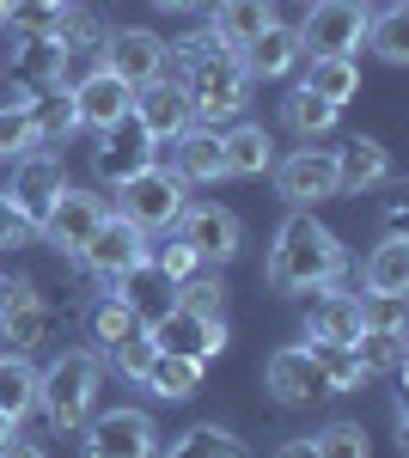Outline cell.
Segmentation results:
<instances>
[{
    "mask_svg": "<svg viewBox=\"0 0 409 458\" xmlns=\"http://www.w3.org/2000/svg\"><path fill=\"white\" fill-rule=\"evenodd\" d=\"M306 336L311 343H330V349H348L361 336V293H342L337 282L318 287V300L306 312Z\"/></svg>",
    "mask_w": 409,
    "mask_h": 458,
    "instance_id": "7402d4cb",
    "label": "cell"
},
{
    "mask_svg": "<svg viewBox=\"0 0 409 458\" xmlns=\"http://www.w3.org/2000/svg\"><path fill=\"white\" fill-rule=\"evenodd\" d=\"M31 6H68V0H31Z\"/></svg>",
    "mask_w": 409,
    "mask_h": 458,
    "instance_id": "816d5d0a",
    "label": "cell"
},
{
    "mask_svg": "<svg viewBox=\"0 0 409 458\" xmlns=\"http://www.w3.org/2000/svg\"><path fill=\"white\" fill-rule=\"evenodd\" d=\"M153 458H251V446H244L233 428L196 422V428H183L177 440H166V453H153Z\"/></svg>",
    "mask_w": 409,
    "mask_h": 458,
    "instance_id": "f546056e",
    "label": "cell"
},
{
    "mask_svg": "<svg viewBox=\"0 0 409 458\" xmlns=\"http://www.w3.org/2000/svg\"><path fill=\"white\" fill-rule=\"evenodd\" d=\"M269 458H318V453H311V434H306V440H281Z\"/></svg>",
    "mask_w": 409,
    "mask_h": 458,
    "instance_id": "bcb514c9",
    "label": "cell"
},
{
    "mask_svg": "<svg viewBox=\"0 0 409 458\" xmlns=\"http://www.w3.org/2000/svg\"><path fill=\"white\" fill-rule=\"evenodd\" d=\"M13 434H19V422H13V416H0V446H6Z\"/></svg>",
    "mask_w": 409,
    "mask_h": 458,
    "instance_id": "681fc988",
    "label": "cell"
},
{
    "mask_svg": "<svg viewBox=\"0 0 409 458\" xmlns=\"http://www.w3.org/2000/svg\"><path fill=\"white\" fill-rule=\"evenodd\" d=\"M300 86L318 92V98H330V105H348L361 92V62L354 55H306V80Z\"/></svg>",
    "mask_w": 409,
    "mask_h": 458,
    "instance_id": "d6a6232c",
    "label": "cell"
},
{
    "mask_svg": "<svg viewBox=\"0 0 409 458\" xmlns=\"http://www.w3.org/2000/svg\"><path fill=\"white\" fill-rule=\"evenodd\" d=\"M409 293H361V330H404Z\"/></svg>",
    "mask_w": 409,
    "mask_h": 458,
    "instance_id": "ab89813d",
    "label": "cell"
},
{
    "mask_svg": "<svg viewBox=\"0 0 409 458\" xmlns=\"http://www.w3.org/2000/svg\"><path fill=\"white\" fill-rule=\"evenodd\" d=\"M37 135H31V110L19 105H0V159H19V153H31Z\"/></svg>",
    "mask_w": 409,
    "mask_h": 458,
    "instance_id": "60d3db41",
    "label": "cell"
},
{
    "mask_svg": "<svg viewBox=\"0 0 409 458\" xmlns=\"http://www.w3.org/2000/svg\"><path fill=\"white\" fill-rule=\"evenodd\" d=\"M337 116H342V105H330V98H318V92H306V86H294L287 98H281V123L300 135V141H324L330 129H337Z\"/></svg>",
    "mask_w": 409,
    "mask_h": 458,
    "instance_id": "1f68e13d",
    "label": "cell"
},
{
    "mask_svg": "<svg viewBox=\"0 0 409 458\" xmlns=\"http://www.w3.org/2000/svg\"><path fill=\"white\" fill-rule=\"evenodd\" d=\"M361 282H367V293H409V239L404 233H385V239L367 250Z\"/></svg>",
    "mask_w": 409,
    "mask_h": 458,
    "instance_id": "4316f807",
    "label": "cell"
},
{
    "mask_svg": "<svg viewBox=\"0 0 409 458\" xmlns=\"http://www.w3.org/2000/svg\"><path fill=\"white\" fill-rule=\"evenodd\" d=\"M226 293H233V287H226V276L202 263L196 276H183V282H177V306H190V312H208V318H226Z\"/></svg>",
    "mask_w": 409,
    "mask_h": 458,
    "instance_id": "d590c367",
    "label": "cell"
},
{
    "mask_svg": "<svg viewBox=\"0 0 409 458\" xmlns=\"http://www.w3.org/2000/svg\"><path fill=\"white\" fill-rule=\"evenodd\" d=\"M166 73L183 86L190 98V123L202 129H220V123H239L244 105H251V73H244L239 49H226V37L214 25H196L177 43H166Z\"/></svg>",
    "mask_w": 409,
    "mask_h": 458,
    "instance_id": "6da1fadb",
    "label": "cell"
},
{
    "mask_svg": "<svg viewBox=\"0 0 409 458\" xmlns=\"http://www.w3.org/2000/svg\"><path fill=\"white\" fill-rule=\"evenodd\" d=\"M110 293H116L141 324H153V318H166L171 306H177V282H171L159 263H147V257H141L135 269H123V276L110 282Z\"/></svg>",
    "mask_w": 409,
    "mask_h": 458,
    "instance_id": "44dd1931",
    "label": "cell"
},
{
    "mask_svg": "<svg viewBox=\"0 0 409 458\" xmlns=\"http://www.w3.org/2000/svg\"><path fill=\"white\" fill-rule=\"evenodd\" d=\"M311 453L318 458H373V440L361 422H324L311 434Z\"/></svg>",
    "mask_w": 409,
    "mask_h": 458,
    "instance_id": "f35d334b",
    "label": "cell"
},
{
    "mask_svg": "<svg viewBox=\"0 0 409 458\" xmlns=\"http://www.w3.org/2000/svg\"><path fill=\"white\" fill-rule=\"evenodd\" d=\"M31 410H37V367H31V354H6V349H0V416L25 422Z\"/></svg>",
    "mask_w": 409,
    "mask_h": 458,
    "instance_id": "e575fe53",
    "label": "cell"
},
{
    "mask_svg": "<svg viewBox=\"0 0 409 458\" xmlns=\"http://www.w3.org/2000/svg\"><path fill=\"white\" fill-rule=\"evenodd\" d=\"M147 343L159 354H177V360H214L226 354V318H208V312H190V306H171L166 318L147 324Z\"/></svg>",
    "mask_w": 409,
    "mask_h": 458,
    "instance_id": "30bf717a",
    "label": "cell"
},
{
    "mask_svg": "<svg viewBox=\"0 0 409 458\" xmlns=\"http://www.w3.org/2000/svg\"><path fill=\"white\" fill-rule=\"evenodd\" d=\"M129 116H135L141 129H147L153 141L166 147L171 135H183V129H190V98H183V86H177L171 73H159V80L135 86V98H129Z\"/></svg>",
    "mask_w": 409,
    "mask_h": 458,
    "instance_id": "d6986e66",
    "label": "cell"
},
{
    "mask_svg": "<svg viewBox=\"0 0 409 458\" xmlns=\"http://www.w3.org/2000/svg\"><path fill=\"white\" fill-rule=\"evenodd\" d=\"M49 43L62 55V86H73L86 68L104 62V43H110V19H104L92 0H68L49 13Z\"/></svg>",
    "mask_w": 409,
    "mask_h": 458,
    "instance_id": "5b68a950",
    "label": "cell"
},
{
    "mask_svg": "<svg viewBox=\"0 0 409 458\" xmlns=\"http://www.w3.org/2000/svg\"><path fill=\"white\" fill-rule=\"evenodd\" d=\"M68 92H73V116H80V129H92V135L116 129V123L129 116V98H135V86H123L110 68H86Z\"/></svg>",
    "mask_w": 409,
    "mask_h": 458,
    "instance_id": "ac0fdd59",
    "label": "cell"
},
{
    "mask_svg": "<svg viewBox=\"0 0 409 458\" xmlns=\"http://www.w3.org/2000/svg\"><path fill=\"white\" fill-rule=\"evenodd\" d=\"M263 391H269L281 410L324 403V397H330V386H324V367H318L311 343H287V349H275L269 360H263Z\"/></svg>",
    "mask_w": 409,
    "mask_h": 458,
    "instance_id": "8fae6325",
    "label": "cell"
},
{
    "mask_svg": "<svg viewBox=\"0 0 409 458\" xmlns=\"http://www.w3.org/2000/svg\"><path fill=\"white\" fill-rule=\"evenodd\" d=\"M141 330H147V324H141V318L129 312L116 293H98V300L86 306V336L98 343V354H116L129 336H141Z\"/></svg>",
    "mask_w": 409,
    "mask_h": 458,
    "instance_id": "f1b7e54d",
    "label": "cell"
},
{
    "mask_svg": "<svg viewBox=\"0 0 409 458\" xmlns=\"http://www.w3.org/2000/svg\"><path fill=\"white\" fill-rule=\"evenodd\" d=\"M98 68H110L123 86H147L166 73V37L147 31V25H123V31H110Z\"/></svg>",
    "mask_w": 409,
    "mask_h": 458,
    "instance_id": "e0dca14e",
    "label": "cell"
},
{
    "mask_svg": "<svg viewBox=\"0 0 409 458\" xmlns=\"http://www.w3.org/2000/svg\"><path fill=\"white\" fill-rule=\"evenodd\" d=\"M354 360L367 367V379L397 373V367H404V330H361V336H354Z\"/></svg>",
    "mask_w": 409,
    "mask_h": 458,
    "instance_id": "8d00e7d4",
    "label": "cell"
},
{
    "mask_svg": "<svg viewBox=\"0 0 409 458\" xmlns=\"http://www.w3.org/2000/svg\"><path fill=\"white\" fill-rule=\"evenodd\" d=\"M361 49H373L385 68H404V62H409V13H404V0H379Z\"/></svg>",
    "mask_w": 409,
    "mask_h": 458,
    "instance_id": "83f0119b",
    "label": "cell"
},
{
    "mask_svg": "<svg viewBox=\"0 0 409 458\" xmlns=\"http://www.w3.org/2000/svg\"><path fill=\"white\" fill-rule=\"evenodd\" d=\"M311 354H318V367H324V386H330V397H342V391H361V386H367V367L354 360V343H348V349L311 343Z\"/></svg>",
    "mask_w": 409,
    "mask_h": 458,
    "instance_id": "74e56055",
    "label": "cell"
},
{
    "mask_svg": "<svg viewBox=\"0 0 409 458\" xmlns=\"http://www.w3.org/2000/svg\"><path fill=\"white\" fill-rule=\"evenodd\" d=\"M404 220H409L404 202H391V208H385V233H404Z\"/></svg>",
    "mask_w": 409,
    "mask_h": 458,
    "instance_id": "7dc6e473",
    "label": "cell"
},
{
    "mask_svg": "<svg viewBox=\"0 0 409 458\" xmlns=\"http://www.w3.org/2000/svg\"><path fill=\"white\" fill-rule=\"evenodd\" d=\"M141 257H147V233H141L135 220H123V214H104V226L86 239V250H80V263H86L104 287L116 282L123 269H135Z\"/></svg>",
    "mask_w": 409,
    "mask_h": 458,
    "instance_id": "2e32d148",
    "label": "cell"
},
{
    "mask_svg": "<svg viewBox=\"0 0 409 458\" xmlns=\"http://www.w3.org/2000/svg\"><path fill=\"white\" fill-rule=\"evenodd\" d=\"M373 25V0H311L306 19L294 25L306 55H354Z\"/></svg>",
    "mask_w": 409,
    "mask_h": 458,
    "instance_id": "8992f818",
    "label": "cell"
},
{
    "mask_svg": "<svg viewBox=\"0 0 409 458\" xmlns=\"http://www.w3.org/2000/svg\"><path fill=\"white\" fill-rule=\"evenodd\" d=\"M342 269H348V250H342V239L324 220H311V208L287 214V220L275 226L269 257H263L269 293H318V287L342 282Z\"/></svg>",
    "mask_w": 409,
    "mask_h": 458,
    "instance_id": "7a4b0ae2",
    "label": "cell"
},
{
    "mask_svg": "<svg viewBox=\"0 0 409 458\" xmlns=\"http://www.w3.org/2000/svg\"><path fill=\"white\" fill-rule=\"evenodd\" d=\"M55 330V306L43 300L31 276H6L0 282V349L6 354H37Z\"/></svg>",
    "mask_w": 409,
    "mask_h": 458,
    "instance_id": "52a82bcc",
    "label": "cell"
},
{
    "mask_svg": "<svg viewBox=\"0 0 409 458\" xmlns=\"http://www.w3.org/2000/svg\"><path fill=\"white\" fill-rule=\"evenodd\" d=\"M220 165L226 177H263L275 165V135L263 123H233V129H220Z\"/></svg>",
    "mask_w": 409,
    "mask_h": 458,
    "instance_id": "d4e9b609",
    "label": "cell"
},
{
    "mask_svg": "<svg viewBox=\"0 0 409 458\" xmlns=\"http://www.w3.org/2000/svg\"><path fill=\"white\" fill-rule=\"evenodd\" d=\"M171 172L183 177V183H220L226 165H220V129H202V123H190L183 135H171Z\"/></svg>",
    "mask_w": 409,
    "mask_h": 458,
    "instance_id": "cb8c5ba5",
    "label": "cell"
},
{
    "mask_svg": "<svg viewBox=\"0 0 409 458\" xmlns=\"http://www.w3.org/2000/svg\"><path fill=\"white\" fill-rule=\"evenodd\" d=\"M147 263H159V269H166L171 282H183V276H196V269H202V257H196V250L183 245L177 233H171L166 245H147Z\"/></svg>",
    "mask_w": 409,
    "mask_h": 458,
    "instance_id": "b9f144b4",
    "label": "cell"
},
{
    "mask_svg": "<svg viewBox=\"0 0 409 458\" xmlns=\"http://www.w3.org/2000/svg\"><path fill=\"white\" fill-rule=\"evenodd\" d=\"M269 172H275V190H281L287 208H318V202H337L342 196L337 153H330V147H300V153H287Z\"/></svg>",
    "mask_w": 409,
    "mask_h": 458,
    "instance_id": "7c38bea8",
    "label": "cell"
},
{
    "mask_svg": "<svg viewBox=\"0 0 409 458\" xmlns=\"http://www.w3.org/2000/svg\"><path fill=\"white\" fill-rule=\"evenodd\" d=\"M13 6H19V0H0V19H6V13H13Z\"/></svg>",
    "mask_w": 409,
    "mask_h": 458,
    "instance_id": "f907efd6",
    "label": "cell"
},
{
    "mask_svg": "<svg viewBox=\"0 0 409 458\" xmlns=\"http://www.w3.org/2000/svg\"><path fill=\"white\" fill-rule=\"evenodd\" d=\"M153 159H159V141H153V135L141 129L135 116H123L116 129H104L98 147H92V172H98L104 190H110V183L123 190V183H129L135 172H147Z\"/></svg>",
    "mask_w": 409,
    "mask_h": 458,
    "instance_id": "9a60e30c",
    "label": "cell"
},
{
    "mask_svg": "<svg viewBox=\"0 0 409 458\" xmlns=\"http://www.w3.org/2000/svg\"><path fill=\"white\" fill-rule=\"evenodd\" d=\"M0 458H49V453H43L37 440H19V434H13V440L0 446Z\"/></svg>",
    "mask_w": 409,
    "mask_h": 458,
    "instance_id": "f6af8a7d",
    "label": "cell"
},
{
    "mask_svg": "<svg viewBox=\"0 0 409 458\" xmlns=\"http://www.w3.org/2000/svg\"><path fill=\"white\" fill-rule=\"evenodd\" d=\"M159 13H196V0H153Z\"/></svg>",
    "mask_w": 409,
    "mask_h": 458,
    "instance_id": "c3c4849f",
    "label": "cell"
},
{
    "mask_svg": "<svg viewBox=\"0 0 409 458\" xmlns=\"http://www.w3.org/2000/svg\"><path fill=\"white\" fill-rule=\"evenodd\" d=\"M391 177H397V165H391V147L379 141V135H348V141L337 147V183H342V196H367V190L391 183Z\"/></svg>",
    "mask_w": 409,
    "mask_h": 458,
    "instance_id": "ffe728a7",
    "label": "cell"
},
{
    "mask_svg": "<svg viewBox=\"0 0 409 458\" xmlns=\"http://www.w3.org/2000/svg\"><path fill=\"white\" fill-rule=\"evenodd\" d=\"M98 391H104V360L92 349H68L37 373V410L49 416L55 434H80L98 410Z\"/></svg>",
    "mask_w": 409,
    "mask_h": 458,
    "instance_id": "3957f363",
    "label": "cell"
},
{
    "mask_svg": "<svg viewBox=\"0 0 409 458\" xmlns=\"http://www.w3.org/2000/svg\"><path fill=\"white\" fill-rule=\"evenodd\" d=\"M171 233L196 250L208 269H226V263H239V257H244V220L233 208H220V202H190V208L177 214Z\"/></svg>",
    "mask_w": 409,
    "mask_h": 458,
    "instance_id": "ba28073f",
    "label": "cell"
},
{
    "mask_svg": "<svg viewBox=\"0 0 409 458\" xmlns=\"http://www.w3.org/2000/svg\"><path fill=\"white\" fill-rule=\"evenodd\" d=\"M159 428L147 410H104L80 428V458H153Z\"/></svg>",
    "mask_w": 409,
    "mask_h": 458,
    "instance_id": "9c48e42d",
    "label": "cell"
},
{
    "mask_svg": "<svg viewBox=\"0 0 409 458\" xmlns=\"http://www.w3.org/2000/svg\"><path fill=\"white\" fill-rule=\"evenodd\" d=\"M141 386L153 391V397H166V403H183V397H196V391H202V360H177V354L153 349L147 373H141Z\"/></svg>",
    "mask_w": 409,
    "mask_h": 458,
    "instance_id": "836d02e7",
    "label": "cell"
},
{
    "mask_svg": "<svg viewBox=\"0 0 409 458\" xmlns=\"http://www.w3.org/2000/svg\"><path fill=\"white\" fill-rule=\"evenodd\" d=\"M104 214H110V208H104L98 190H73V183H68V190L49 202V214H43V226H37V233H43V245H55L62 257H80L86 239L104 226Z\"/></svg>",
    "mask_w": 409,
    "mask_h": 458,
    "instance_id": "5bb4252c",
    "label": "cell"
},
{
    "mask_svg": "<svg viewBox=\"0 0 409 458\" xmlns=\"http://www.w3.org/2000/svg\"><path fill=\"white\" fill-rule=\"evenodd\" d=\"M208 25L226 37V49H244L251 37H263L275 25V0H220Z\"/></svg>",
    "mask_w": 409,
    "mask_h": 458,
    "instance_id": "4dcf8cb0",
    "label": "cell"
},
{
    "mask_svg": "<svg viewBox=\"0 0 409 458\" xmlns=\"http://www.w3.org/2000/svg\"><path fill=\"white\" fill-rule=\"evenodd\" d=\"M183 208H190V183L171 172V165H159V159L116 190V214H123V220H135L141 233H171Z\"/></svg>",
    "mask_w": 409,
    "mask_h": 458,
    "instance_id": "277c9868",
    "label": "cell"
},
{
    "mask_svg": "<svg viewBox=\"0 0 409 458\" xmlns=\"http://www.w3.org/2000/svg\"><path fill=\"white\" fill-rule=\"evenodd\" d=\"M110 360H116V373H123V379H135V386H141V373H147V360H153V343H147V330H141V336H129V343L110 354Z\"/></svg>",
    "mask_w": 409,
    "mask_h": 458,
    "instance_id": "ee69618b",
    "label": "cell"
},
{
    "mask_svg": "<svg viewBox=\"0 0 409 458\" xmlns=\"http://www.w3.org/2000/svg\"><path fill=\"white\" fill-rule=\"evenodd\" d=\"M62 190H68V159H62V153L31 147V153L13 159V183H6V196H13V208L25 214L31 226H43V214H49V202H55Z\"/></svg>",
    "mask_w": 409,
    "mask_h": 458,
    "instance_id": "4fadbf2b",
    "label": "cell"
},
{
    "mask_svg": "<svg viewBox=\"0 0 409 458\" xmlns=\"http://www.w3.org/2000/svg\"><path fill=\"white\" fill-rule=\"evenodd\" d=\"M31 239H37V226L13 208V196L0 190V250H19V245H31Z\"/></svg>",
    "mask_w": 409,
    "mask_h": 458,
    "instance_id": "7bdbcfd3",
    "label": "cell"
},
{
    "mask_svg": "<svg viewBox=\"0 0 409 458\" xmlns=\"http://www.w3.org/2000/svg\"><path fill=\"white\" fill-rule=\"evenodd\" d=\"M25 110H31V135H37V147H49V153H62V147L73 141V129H80V116H73V92H68V86L31 92V98H25Z\"/></svg>",
    "mask_w": 409,
    "mask_h": 458,
    "instance_id": "484cf974",
    "label": "cell"
},
{
    "mask_svg": "<svg viewBox=\"0 0 409 458\" xmlns=\"http://www.w3.org/2000/svg\"><path fill=\"white\" fill-rule=\"evenodd\" d=\"M239 62H244L251 80H287V73L306 62V49H300V31H294V25L275 19L263 37H251V43L239 49Z\"/></svg>",
    "mask_w": 409,
    "mask_h": 458,
    "instance_id": "603a6c76",
    "label": "cell"
}]
</instances>
